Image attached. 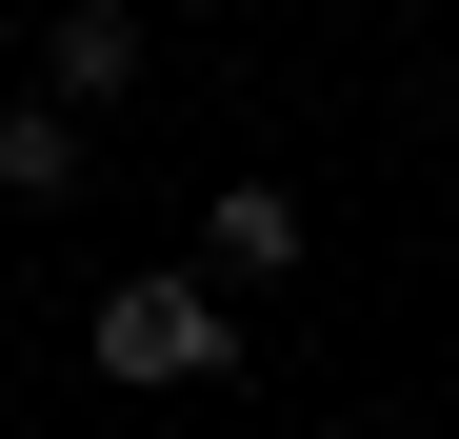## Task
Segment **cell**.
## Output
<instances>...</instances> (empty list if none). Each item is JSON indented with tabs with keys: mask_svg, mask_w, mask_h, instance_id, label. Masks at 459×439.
<instances>
[{
	"mask_svg": "<svg viewBox=\"0 0 459 439\" xmlns=\"http://www.w3.org/2000/svg\"><path fill=\"white\" fill-rule=\"evenodd\" d=\"M81 359L160 400V380H220V359H240V320H220V280H120V300L81 320Z\"/></svg>",
	"mask_w": 459,
	"mask_h": 439,
	"instance_id": "cell-1",
	"label": "cell"
},
{
	"mask_svg": "<svg viewBox=\"0 0 459 439\" xmlns=\"http://www.w3.org/2000/svg\"><path fill=\"white\" fill-rule=\"evenodd\" d=\"M140 60H160V40H140L120 0H60V21H40V100L81 120V100H120V81H140Z\"/></svg>",
	"mask_w": 459,
	"mask_h": 439,
	"instance_id": "cell-2",
	"label": "cell"
},
{
	"mask_svg": "<svg viewBox=\"0 0 459 439\" xmlns=\"http://www.w3.org/2000/svg\"><path fill=\"white\" fill-rule=\"evenodd\" d=\"M299 240H320V220H299L280 180H220V220H200V260H220V280H299Z\"/></svg>",
	"mask_w": 459,
	"mask_h": 439,
	"instance_id": "cell-3",
	"label": "cell"
},
{
	"mask_svg": "<svg viewBox=\"0 0 459 439\" xmlns=\"http://www.w3.org/2000/svg\"><path fill=\"white\" fill-rule=\"evenodd\" d=\"M0 200H81V120H60V100L0 120Z\"/></svg>",
	"mask_w": 459,
	"mask_h": 439,
	"instance_id": "cell-4",
	"label": "cell"
},
{
	"mask_svg": "<svg viewBox=\"0 0 459 439\" xmlns=\"http://www.w3.org/2000/svg\"><path fill=\"white\" fill-rule=\"evenodd\" d=\"M320 439H359V419H320Z\"/></svg>",
	"mask_w": 459,
	"mask_h": 439,
	"instance_id": "cell-5",
	"label": "cell"
}]
</instances>
